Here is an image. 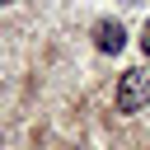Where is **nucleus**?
I'll use <instances>...</instances> for the list:
<instances>
[{"mask_svg": "<svg viewBox=\"0 0 150 150\" xmlns=\"http://www.w3.org/2000/svg\"><path fill=\"white\" fill-rule=\"evenodd\" d=\"M150 103V70H127L117 84V112H141Z\"/></svg>", "mask_w": 150, "mask_h": 150, "instance_id": "nucleus-1", "label": "nucleus"}, {"mask_svg": "<svg viewBox=\"0 0 150 150\" xmlns=\"http://www.w3.org/2000/svg\"><path fill=\"white\" fill-rule=\"evenodd\" d=\"M94 47H98V52H108V56H117V52L127 47L122 23H117V19H98V23H94Z\"/></svg>", "mask_w": 150, "mask_h": 150, "instance_id": "nucleus-2", "label": "nucleus"}, {"mask_svg": "<svg viewBox=\"0 0 150 150\" xmlns=\"http://www.w3.org/2000/svg\"><path fill=\"white\" fill-rule=\"evenodd\" d=\"M141 52L150 56V19H145V28H141Z\"/></svg>", "mask_w": 150, "mask_h": 150, "instance_id": "nucleus-3", "label": "nucleus"}]
</instances>
